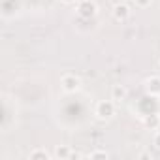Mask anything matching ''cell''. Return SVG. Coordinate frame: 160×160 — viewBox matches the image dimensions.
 I'll use <instances>...</instances> for the list:
<instances>
[{"instance_id": "obj_13", "label": "cell", "mask_w": 160, "mask_h": 160, "mask_svg": "<svg viewBox=\"0 0 160 160\" xmlns=\"http://www.w3.org/2000/svg\"><path fill=\"white\" fill-rule=\"evenodd\" d=\"M62 4H77V0H60Z\"/></svg>"}, {"instance_id": "obj_4", "label": "cell", "mask_w": 160, "mask_h": 160, "mask_svg": "<svg viewBox=\"0 0 160 160\" xmlns=\"http://www.w3.org/2000/svg\"><path fill=\"white\" fill-rule=\"evenodd\" d=\"M111 15H113V19L117 21V23H126L128 19H130V15H132V10H130V6H128V2H117L115 6H113V10H111Z\"/></svg>"}, {"instance_id": "obj_5", "label": "cell", "mask_w": 160, "mask_h": 160, "mask_svg": "<svg viewBox=\"0 0 160 160\" xmlns=\"http://www.w3.org/2000/svg\"><path fill=\"white\" fill-rule=\"evenodd\" d=\"M143 87L151 98H160V75H149L145 79Z\"/></svg>"}, {"instance_id": "obj_8", "label": "cell", "mask_w": 160, "mask_h": 160, "mask_svg": "<svg viewBox=\"0 0 160 160\" xmlns=\"http://www.w3.org/2000/svg\"><path fill=\"white\" fill-rule=\"evenodd\" d=\"M72 152L73 151L70 149V145H57L55 151H53V158H57V160H70Z\"/></svg>"}, {"instance_id": "obj_7", "label": "cell", "mask_w": 160, "mask_h": 160, "mask_svg": "<svg viewBox=\"0 0 160 160\" xmlns=\"http://www.w3.org/2000/svg\"><path fill=\"white\" fill-rule=\"evenodd\" d=\"M143 124L149 130H158L160 128V113H147V115H143Z\"/></svg>"}, {"instance_id": "obj_14", "label": "cell", "mask_w": 160, "mask_h": 160, "mask_svg": "<svg viewBox=\"0 0 160 160\" xmlns=\"http://www.w3.org/2000/svg\"><path fill=\"white\" fill-rule=\"evenodd\" d=\"M158 66H160V58H158Z\"/></svg>"}, {"instance_id": "obj_10", "label": "cell", "mask_w": 160, "mask_h": 160, "mask_svg": "<svg viewBox=\"0 0 160 160\" xmlns=\"http://www.w3.org/2000/svg\"><path fill=\"white\" fill-rule=\"evenodd\" d=\"M89 158H109V152L108 151H92V152H89Z\"/></svg>"}, {"instance_id": "obj_12", "label": "cell", "mask_w": 160, "mask_h": 160, "mask_svg": "<svg viewBox=\"0 0 160 160\" xmlns=\"http://www.w3.org/2000/svg\"><path fill=\"white\" fill-rule=\"evenodd\" d=\"M152 145L160 151V128H158V130L154 132V136H152Z\"/></svg>"}, {"instance_id": "obj_11", "label": "cell", "mask_w": 160, "mask_h": 160, "mask_svg": "<svg viewBox=\"0 0 160 160\" xmlns=\"http://www.w3.org/2000/svg\"><path fill=\"white\" fill-rule=\"evenodd\" d=\"M132 2L136 4V8H139V10H145V8H149V6L152 4V0H132Z\"/></svg>"}, {"instance_id": "obj_6", "label": "cell", "mask_w": 160, "mask_h": 160, "mask_svg": "<svg viewBox=\"0 0 160 160\" xmlns=\"http://www.w3.org/2000/svg\"><path fill=\"white\" fill-rule=\"evenodd\" d=\"M126 98H128L126 85H113V89H111V100L115 104H122V102H126Z\"/></svg>"}, {"instance_id": "obj_15", "label": "cell", "mask_w": 160, "mask_h": 160, "mask_svg": "<svg viewBox=\"0 0 160 160\" xmlns=\"http://www.w3.org/2000/svg\"><path fill=\"white\" fill-rule=\"evenodd\" d=\"M122 2H128V0H122Z\"/></svg>"}, {"instance_id": "obj_3", "label": "cell", "mask_w": 160, "mask_h": 160, "mask_svg": "<svg viewBox=\"0 0 160 160\" xmlns=\"http://www.w3.org/2000/svg\"><path fill=\"white\" fill-rule=\"evenodd\" d=\"M60 89L66 92V94H75L79 89H81V77H79L77 73H64L60 77Z\"/></svg>"}, {"instance_id": "obj_9", "label": "cell", "mask_w": 160, "mask_h": 160, "mask_svg": "<svg viewBox=\"0 0 160 160\" xmlns=\"http://www.w3.org/2000/svg\"><path fill=\"white\" fill-rule=\"evenodd\" d=\"M53 154L51 152H47L45 149H32L30 152H28V158L30 160H49Z\"/></svg>"}, {"instance_id": "obj_2", "label": "cell", "mask_w": 160, "mask_h": 160, "mask_svg": "<svg viewBox=\"0 0 160 160\" xmlns=\"http://www.w3.org/2000/svg\"><path fill=\"white\" fill-rule=\"evenodd\" d=\"M75 13L81 19H94L98 15V4L94 0H77Z\"/></svg>"}, {"instance_id": "obj_1", "label": "cell", "mask_w": 160, "mask_h": 160, "mask_svg": "<svg viewBox=\"0 0 160 160\" xmlns=\"http://www.w3.org/2000/svg\"><path fill=\"white\" fill-rule=\"evenodd\" d=\"M115 111H117V108H115L113 100H100L94 108V117L102 122H108L115 117Z\"/></svg>"}]
</instances>
